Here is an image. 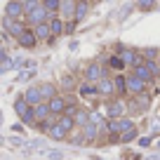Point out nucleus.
<instances>
[{
    "instance_id": "ddd939ff",
    "label": "nucleus",
    "mask_w": 160,
    "mask_h": 160,
    "mask_svg": "<svg viewBox=\"0 0 160 160\" xmlns=\"http://www.w3.org/2000/svg\"><path fill=\"white\" fill-rule=\"evenodd\" d=\"M33 33L38 38V42H52V31H50V21H42V24L33 26Z\"/></svg>"
},
{
    "instance_id": "aec40b11",
    "label": "nucleus",
    "mask_w": 160,
    "mask_h": 160,
    "mask_svg": "<svg viewBox=\"0 0 160 160\" xmlns=\"http://www.w3.org/2000/svg\"><path fill=\"white\" fill-rule=\"evenodd\" d=\"M47 106H50V113L52 115H61L64 113V108H66V99H64V94H57V97H52L50 101H47Z\"/></svg>"
},
{
    "instance_id": "39448f33",
    "label": "nucleus",
    "mask_w": 160,
    "mask_h": 160,
    "mask_svg": "<svg viewBox=\"0 0 160 160\" xmlns=\"http://www.w3.org/2000/svg\"><path fill=\"white\" fill-rule=\"evenodd\" d=\"M2 28H5V35H10V38L17 40L26 31V24H24V19H10V17H2Z\"/></svg>"
},
{
    "instance_id": "0eeeda50",
    "label": "nucleus",
    "mask_w": 160,
    "mask_h": 160,
    "mask_svg": "<svg viewBox=\"0 0 160 160\" xmlns=\"http://www.w3.org/2000/svg\"><path fill=\"white\" fill-rule=\"evenodd\" d=\"M47 19H50V14H47V10L42 7V2H40L33 12H28V14L24 17L26 26H31V28H33V26H38V24H42V21H47Z\"/></svg>"
},
{
    "instance_id": "f257e3e1",
    "label": "nucleus",
    "mask_w": 160,
    "mask_h": 160,
    "mask_svg": "<svg viewBox=\"0 0 160 160\" xmlns=\"http://www.w3.org/2000/svg\"><path fill=\"white\" fill-rule=\"evenodd\" d=\"M104 113L108 120H118L122 115H127V101L120 99V97H113V99H106V106H104Z\"/></svg>"
},
{
    "instance_id": "4c0bfd02",
    "label": "nucleus",
    "mask_w": 160,
    "mask_h": 160,
    "mask_svg": "<svg viewBox=\"0 0 160 160\" xmlns=\"http://www.w3.org/2000/svg\"><path fill=\"white\" fill-rule=\"evenodd\" d=\"M33 75H35V71H33V68H31V71H24V73H19V75H17V80H21V82H24V80H28V78H33Z\"/></svg>"
},
{
    "instance_id": "c9c22d12",
    "label": "nucleus",
    "mask_w": 160,
    "mask_h": 160,
    "mask_svg": "<svg viewBox=\"0 0 160 160\" xmlns=\"http://www.w3.org/2000/svg\"><path fill=\"white\" fill-rule=\"evenodd\" d=\"M71 146H85V139H82V134L78 132V137H73V139H66Z\"/></svg>"
},
{
    "instance_id": "c756f323",
    "label": "nucleus",
    "mask_w": 160,
    "mask_h": 160,
    "mask_svg": "<svg viewBox=\"0 0 160 160\" xmlns=\"http://www.w3.org/2000/svg\"><path fill=\"white\" fill-rule=\"evenodd\" d=\"M158 54H160L158 47H144V50H141V57H144V61H155V59H158Z\"/></svg>"
},
{
    "instance_id": "2f4dec72",
    "label": "nucleus",
    "mask_w": 160,
    "mask_h": 160,
    "mask_svg": "<svg viewBox=\"0 0 160 160\" xmlns=\"http://www.w3.org/2000/svg\"><path fill=\"white\" fill-rule=\"evenodd\" d=\"M42 153H45L50 160H64L66 158V153L61 148H47V151H42Z\"/></svg>"
},
{
    "instance_id": "c03bdc74",
    "label": "nucleus",
    "mask_w": 160,
    "mask_h": 160,
    "mask_svg": "<svg viewBox=\"0 0 160 160\" xmlns=\"http://www.w3.org/2000/svg\"><path fill=\"white\" fill-rule=\"evenodd\" d=\"M21 2H26V0H21Z\"/></svg>"
},
{
    "instance_id": "7ed1b4c3",
    "label": "nucleus",
    "mask_w": 160,
    "mask_h": 160,
    "mask_svg": "<svg viewBox=\"0 0 160 160\" xmlns=\"http://www.w3.org/2000/svg\"><path fill=\"white\" fill-rule=\"evenodd\" d=\"M14 113L24 125H33V106L26 104L24 97H17L14 99Z\"/></svg>"
},
{
    "instance_id": "a878e982",
    "label": "nucleus",
    "mask_w": 160,
    "mask_h": 160,
    "mask_svg": "<svg viewBox=\"0 0 160 160\" xmlns=\"http://www.w3.org/2000/svg\"><path fill=\"white\" fill-rule=\"evenodd\" d=\"M106 120H108V118H106V113H104V111H90V122H92V125H99V127H104L106 125Z\"/></svg>"
},
{
    "instance_id": "4468645a",
    "label": "nucleus",
    "mask_w": 160,
    "mask_h": 160,
    "mask_svg": "<svg viewBox=\"0 0 160 160\" xmlns=\"http://www.w3.org/2000/svg\"><path fill=\"white\" fill-rule=\"evenodd\" d=\"M21 97L26 99V104H28V106H38V104H42V94H40V87H38V85L26 87V92H24Z\"/></svg>"
},
{
    "instance_id": "58836bf2",
    "label": "nucleus",
    "mask_w": 160,
    "mask_h": 160,
    "mask_svg": "<svg viewBox=\"0 0 160 160\" xmlns=\"http://www.w3.org/2000/svg\"><path fill=\"white\" fill-rule=\"evenodd\" d=\"M151 141H153V137H141L139 146H141V148H146V146H151Z\"/></svg>"
},
{
    "instance_id": "f8f14e48",
    "label": "nucleus",
    "mask_w": 160,
    "mask_h": 160,
    "mask_svg": "<svg viewBox=\"0 0 160 160\" xmlns=\"http://www.w3.org/2000/svg\"><path fill=\"white\" fill-rule=\"evenodd\" d=\"M78 80H75V75H71V73H66V75H61V82H59V87H61V94H73V92H78Z\"/></svg>"
},
{
    "instance_id": "e433bc0d",
    "label": "nucleus",
    "mask_w": 160,
    "mask_h": 160,
    "mask_svg": "<svg viewBox=\"0 0 160 160\" xmlns=\"http://www.w3.org/2000/svg\"><path fill=\"white\" fill-rule=\"evenodd\" d=\"M122 160H141V153H137V151H125Z\"/></svg>"
},
{
    "instance_id": "ea45409f",
    "label": "nucleus",
    "mask_w": 160,
    "mask_h": 160,
    "mask_svg": "<svg viewBox=\"0 0 160 160\" xmlns=\"http://www.w3.org/2000/svg\"><path fill=\"white\" fill-rule=\"evenodd\" d=\"M12 130H14V132H17V134H21V132H24V122H17V125H14V127H12Z\"/></svg>"
},
{
    "instance_id": "bb28decb",
    "label": "nucleus",
    "mask_w": 160,
    "mask_h": 160,
    "mask_svg": "<svg viewBox=\"0 0 160 160\" xmlns=\"http://www.w3.org/2000/svg\"><path fill=\"white\" fill-rule=\"evenodd\" d=\"M73 120H75V127H78V130H80V127H85L87 122H90V111H87V108H80L78 113H75Z\"/></svg>"
},
{
    "instance_id": "473e14b6",
    "label": "nucleus",
    "mask_w": 160,
    "mask_h": 160,
    "mask_svg": "<svg viewBox=\"0 0 160 160\" xmlns=\"http://www.w3.org/2000/svg\"><path fill=\"white\" fill-rule=\"evenodd\" d=\"M80 111V104H66L64 108V115H68V118H75V113Z\"/></svg>"
},
{
    "instance_id": "79ce46f5",
    "label": "nucleus",
    "mask_w": 160,
    "mask_h": 160,
    "mask_svg": "<svg viewBox=\"0 0 160 160\" xmlns=\"http://www.w3.org/2000/svg\"><path fill=\"white\" fill-rule=\"evenodd\" d=\"M87 2H94V0H87Z\"/></svg>"
},
{
    "instance_id": "f03ea898",
    "label": "nucleus",
    "mask_w": 160,
    "mask_h": 160,
    "mask_svg": "<svg viewBox=\"0 0 160 160\" xmlns=\"http://www.w3.org/2000/svg\"><path fill=\"white\" fill-rule=\"evenodd\" d=\"M104 75H108V71H106V66L101 64V61H92V64L85 66V71H82V80L85 82H99Z\"/></svg>"
},
{
    "instance_id": "a18cd8bd",
    "label": "nucleus",
    "mask_w": 160,
    "mask_h": 160,
    "mask_svg": "<svg viewBox=\"0 0 160 160\" xmlns=\"http://www.w3.org/2000/svg\"><path fill=\"white\" fill-rule=\"evenodd\" d=\"M158 5H160V0H158Z\"/></svg>"
},
{
    "instance_id": "6ab92c4d",
    "label": "nucleus",
    "mask_w": 160,
    "mask_h": 160,
    "mask_svg": "<svg viewBox=\"0 0 160 160\" xmlns=\"http://www.w3.org/2000/svg\"><path fill=\"white\" fill-rule=\"evenodd\" d=\"M113 85H115V97L125 99V97H127V75L115 73L113 75Z\"/></svg>"
},
{
    "instance_id": "5701e85b",
    "label": "nucleus",
    "mask_w": 160,
    "mask_h": 160,
    "mask_svg": "<svg viewBox=\"0 0 160 160\" xmlns=\"http://www.w3.org/2000/svg\"><path fill=\"white\" fill-rule=\"evenodd\" d=\"M78 92H80V97H99L97 94V85L94 82H85V80L78 85Z\"/></svg>"
},
{
    "instance_id": "6e6552de",
    "label": "nucleus",
    "mask_w": 160,
    "mask_h": 160,
    "mask_svg": "<svg viewBox=\"0 0 160 160\" xmlns=\"http://www.w3.org/2000/svg\"><path fill=\"white\" fill-rule=\"evenodd\" d=\"M148 82H144L141 78H137L134 73L127 75V97H137V94H144Z\"/></svg>"
},
{
    "instance_id": "b1692460",
    "label": "nucleus",
    "mask_w": 160,
    "mask_h": 160,
    "mask_svg": "<svg viewBox=\"0 0 160 160\" xmlns=\"http://www.w3.org/2000/svg\"><path fill=\"white\" fill-rule=\"evenodd\" d=\"M57 125H59V127H64V130H66V132H68V134H71V132L75 130V120H73V118H68V115H64V113H61V115H57Z\"/></svg>"
},
{
    "instance_id": "20e7f679",
    "label": "nucleus",
    "mask_w": 160,
    "mask_h": 160,
    "mask_svg": "<svg viewBox=\"0 0 160 160\" xmlns=\"http://www.w3.org/2000/svg\"><path fill=\"white\" fill-rule=\"evenodd\" d=\"M151 108V94H137V97H130L127 101V111L130 113H146Z\"/></svg>"
},
{
    "instance_id": "7c9ffc66",
    "label": "nucleus",
    "mask_w": 160,
    "mask_h": 160,
    "mask_svg": "<svg viewBox=\"0 0 160 160\" xmlns=\"http://www.w3.org/2000/svg\"><path fill=\"white\" fill-rule=\"evenodd\" d=\"M155 5H158V0H137V10L139 12H151L155 10Z\"/></svg>"
},
{
    "instance_id": "2eb2a0df",
    "label": "nucleus",
    "mask_w": 160,
    "mask_h": 160,
    "mask_svg": "<svg viewBox=\"0 0 160 160\" xmlns=\"http://www.w3.org/2000/svg\"><path fill=\"white\" fill-rule=\"evenodd\" d=\"M90 7H92V2H87V0H78V2H75V14H73V21H75V24H80V21L87 19Z\"/></svg>"
},
{
    "instance_id": "1a4fd4ad",
    "label": "nucleus",
    "mask_w": 160,
    "mask_h": 160,
    "mask_svg": "<svg viewBox=\"0 0 160 160\" xmlns=\"http://www.w3.org/2000/svg\"><path fill=\"white\" fill-rule=\"evenodd\" d=\"M97 94L106 97V99H113L115 97V85H113V78H111V75H104V78L97 82Z\"/></svg>"
},
{
    "instance_id": "72a5a7b5",
    "label": "nucleus",
    "mask_w": 160,
    "mask_h": 160,
    "mask_svg": "<svg viewBox=\"0 0 160 160\" xmlns=\"http://www.w3.org/2000/svg\"><path fill=\"white\" fill-rule=\"evenodd\" d=\"M21 5H24V17H26L28 12H33L35 7L40 5V0H26V2H21Z\"/></svg>"
},
{
    "instance_id": "4be33fe9",
    "label": "nucleus",
    "mask_w": 160,
    "mask_h": 160,
    "mask_svg": "<svg viewBox=\"0 0 160 160\" xmlns=\"http://www.w3.org/2000/svg\"><path fill=\"white\" fill-rule=\"evenodd\" d=\"M137 137H139V130H137V125H134V127H130L127 132L118 134V144L125 146V144H130V141H137Z\"/></svg>"
},
{
    "instance_id": "f704fd0d",
    "label": "nucleus",
    "mask_w": 160,
    "mask_h": 160,
    "mask_svg": "<svg viewBox=\"0 0 160 160\" xmlns=\"http://www.w3.org/2000/svg\"><path fill=\"white\" fill-rule=\"evenodd\" d=\"M10 144H14V146H19V148H21V146H26V139H24V137H19V134H12L10 137Z\"/></svg>"
},
{
    "instance_id": "a211bd4d",
    "label": "nucleus",
    "mask_w": 160,
    "mask_h": 160,
    "mask_svg": "<svg viewBox=\"0 0 160 160\" xmlns=\"http://www.w3.org/2000/svg\"><path fill=\"white\" fill-rule=\"evenodd\" d=\"M75 2L78 0H61V5H59V17L64 21H71L75 14Z\"/></svg>"
},
{
    "instance_id": "dca6fc26",
    "label": "nucleus",
    "mask_w": 160,
    "mask_h": 160,
    "mask_svg": "<svg viewBox=\"0 0 160 160\" xmlns=\"http://www.w3.org/2000/svg\"><path fill=\"white\" fill-rule=\"evenodd\" d=\"M40 94H42V101H50L52 97L59 94V85L57 82H50V80H45V82H40Z\"/></svg>"
},
{
    "instance_id": "9d476101",
    "label": "nucleus",
    "mask_w": 160,
    "mask_h": 160,
    "mask_svg": "<svg viewBox=\"0 0 160 160\" xmlns=\"http://www.w3.org/2000/svg\"><path fill=\"white\" fill-rule=\"evenodd\" d=\"M2 17H10V19H24V5H21V0H7L5 10H2Z\"/></svg>"
},
{
    "instance_id": "37998d69",
    "label": "nucleus",
    "mask_w": 160,
    "mask_h": 160,
    "mask_svg": "<svg viewBox=\"0 0 160 160\" xmlns=\"http://www.w3.org/2000/svg\"><path fill=\"white\" fill-rule=\"evenodd\" d=\"M0 122H2V118H0Z\"/></svg>"
},
{
    "instance_id": "412c9836",
    "label": "nucleus",
    "mask_w": 160,
    "mask_h": 160,
    "mask_svg": "<svg viewBox=\"0 0 160 160\" xmlns=\"http://www.w3.org/2000/svg\"><path fill=\"white\" fill-rule=\"evenodd\" d=\"M50 31H52V38H59V35H64V31H66V21L61 19L59 14L57 17H50Z\"/></svg>"
},
{
    "instance_id": "9b49d317",
    "label": "nucleus",
    "mask_w": 160,
    "mask_h": 160,
    "mask_svg": "<svg viewBox=\"0 0 160 160\" xmlns=\"http://www.w3.org/2000/svg\"><path fill=\"white\" fill-rule=\"evenodd\" d=\"M17 42H19L24 50H33L35 45H38V38H35V33H33V28L31 26H26V31L17 38Z\"/></svg>"
},
{
    "instance_id": "393cba45",
    "label": "nucleus",
    "mask_w": 160,
    "mask_h": 160,
    "mask_svg": "<svg viewBox=\"0 0 160 160\" xmlns=\"http://www.w3.org/2000/svg\"><path fill=\"white\" fill-rule=\"evenodd\" d=\"M108 68H113L115 73H122L127 66H125V61L120 59V54H111V57H108Z\"/></svg>"
},
{
    "instance_id": "cd10ccee",
    "label": "nucleus",
    "mask_w": 160,
    "mask_h": 160,
    "mask_svg": "<svg viewBox=\"0 0 160 160\" xmlns=\"http://www.w3.org/2000/svg\"><path fill=\"white\" fill-rule=\"evenodd\" d=\"M134 10H137V2H125V5L118 10V21H125V19H127V17H130Z\"/></svg>"
},
{
    "instance_id": "c85d7f7f",
    "label": "nucleus",
    "mask_w": 160,
    "mask_h": 160,
    "mask_svg": "<svg viewBox=\"0 0 160 160\" xmlns=\"http://www.w3.org/2000/svg\"><path fill=\"white\" fill-rule=\"evenodd\" d=\"M59 5H61V0H42V7L47 10V14H50V17L59 14Z\"/></svg>"
},
{
    "instance_id": "423d86ee",
    "label": "nucleus",
    "mask_w": 160,
    "mask_h": 160,
    "mask_svg": "<svg viewBox=\"0 0 160 160\" xmlns=\"http://www.w3.org/2000/svg\"><path fill=\"white\" fill-rule=\"evenodd\" d=\"M80 134H82V139H85V146H87V144H97V141H99V137H106V134H104V127L92 125V122H87L85 127H80Z\"/></svg>"
},
{
    "instance_id": "f3484780",
    "label": "nucleus",
    "mask_w": 160,
    "mask_h": 160,
    "mask_svg": "<svg viewBox=\"0 0 160 160\" xmlns=\"http://www.w3.org/2000/svg\"><path fill=\"white\" fill-rule=\"evenodd\" d=\"M52 113H50V106H47V101H42V104L33 106V122H45V120H50Z\"/></svg>"
},
{
    "instance_id": "a19ab883",
    "label": "nucleus",
    "mask_w": 160,
    "mask_h": 160,
    "mask_svg": "<svg viewBox=\"0 0 160 160\" xmlns=\"http://www.w3.org/2000/svg\"><path fill=\"white\" fill-rule=\"evenodd\" d=\"M0 50H2V35H0Z\"/></svg>"
},
{
    "instance_id": "49530a36",
    "label": "nucleus",
    "mask_w": 160,
    "mask_h": 160,
    "mask_svg": "<svg viewBox=\"0 0 160 160\" xmlns=\"http://www.w3.org/2000/svg\"><path fill=\"white\" fill-rule=\"evenodd\" d=\"M40 2H42V0H40Z\"/></svg>"
}]
</instances>
